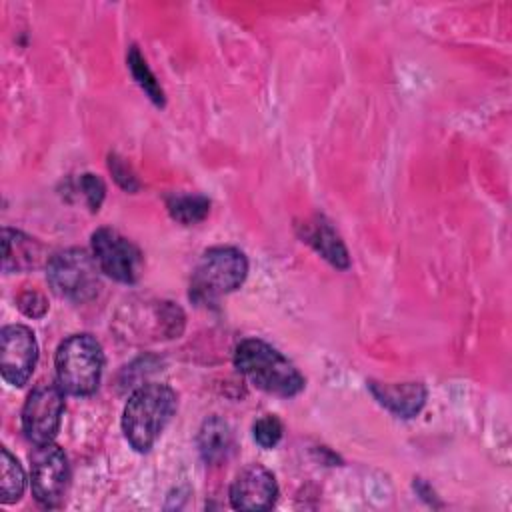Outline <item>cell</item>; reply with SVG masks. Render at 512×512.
Wrapping results in <instances>:
<instances>
[{
	"label": "cell",
	"mask_w": 512,
	"mask_h": 512,
	"mask_svg": "<svg viewBox=\"0 0 512 512\" xmlns=\"http://www.w3.org/2000/svg\"><path fill=\"white\" fill-rule=\"evenodd\" d=\"M178 406L176 392L158 382L138 386L122 412V432L136 452H148Z\"/></svg>",
	"instance_id": "1"
},
{
	"label": "cell",
	"mask_w": 512,
	"mask_h": 512,
	"mask_svg": "<svg viewBox=\"0 0 512 512\" xmlns=\"http://www.w3.org/2000/svg\"><path fill=\"white\" fill-rule=\"evenodd\" d=\"M234 366L256 388L274 396L290 398L300 394L306 386L298 368L260 338H246L236 346Z\"/></svg>",
	"instance_id": "2"
},
{
	"label": "cell",
	"mask_w": 512,
	"mask_h": 512,
	"mask_svg": "<svg viewBox=\"0 0 512 512\" xmlns=\"http://www.w3.org/2000/svg\"><path fill=\"white\" fill-rule=\"evenodd\" d=\"M248 274V260L234 246L208 248L190 278L188 296L200 306L218 302L222 296L240 288Z\"/></svg>",
	"instance_id": "3"
},
{
	"label": "cell",
	"mask_w": 512,
	"mask_h": 512,
	"mask_svg": "<svg viewBox=\"0 0 512 512\" xmlns=\"http://www.w3.org/2000/svg\"><path fill=\"white\" fill-rule=\"evenodd\" d=\"M60 388L72 396H90L98 390L104 352L92 334H72L60 342L54 358Z\"/></svg>",
	"instance_id": "4"
},
{
	"label": "cell",
	"mask_w": 512,
	"mask_h": 512,
	"mask_svg": "<svg viewBox=\"0 0 512 512\" xmlns=\"http://www.w3.org/2000/svg\"><path fill=\"white\" fill-rule=\"evenodd\" d=\"M100 266L82 248L56 252L46 262V278L52 290L72 302H88L100 292Z\"/></svg>",
	"instance_id": "5"
},
{
	"label": "cell",
	"mask_w": 512,
	"mask_h": 512,
	"mask_svg": "<svg viewBox=\"0 0 512 512\" xmlns=\"http://www.w3.org/2000/svg\"><path fill=\"white\" fill-rule=\"evenodd\" d=\"M64 414V390L54 382H40L28 394L22 408V430L36 446L56 438Z\"/></svg>",
	"instance_id": "6"
},
{
	"label": "cell",
	"mask_w": 512,
	"mask_h": 512,
	"mask_svg": "<svg viewBox=\"0 0 512 512\" xmlns=\"http://www.w3.org/2000/svg\"><path fill=\"white\" fill-rule=\"evenodd\" d=\"M90 246L100 270L110 278L124 284H132L140 278L144 266L142 252L118 230L108 226L98 228L90 238Z\"/></svg>",
	"instance_id": "7"
},
{
	"label": "cell",
	"mask_w": 512,
	"mask_h": 512,
	"mask_svg": "<svg viewBox=\"0 0 512 512\" xmlns=\"http://www.w3.org/2000/svg\"><path fill=\"white\" fill-rule=\"evenodd\" d=\"M30 462V486L36 502L46 508L60 506L70 480V466L64 450L54 442L40 444L30 456Z\"/></svg>",
	"instance_id": "8"
},
{
	"label": "cell",
	"mask_w": 512,
	"mask_h": 512,
	"mask_svg": "<svg viewBox=\"0 0 512 512\" xmlns=\"http://www.w3.org/2000/svg\"><path fill=\"white\" fill-rule=\"evenodd\" d=\"M38 344L34 332L24 324L4 326L0 332V372L12 386H24L34 372Z\"/></svg>",
	"instance_id": "9"
},
{
	"label": "cell",
	"mask_w": 512,
	"mask_h": 512,
	"mask_svg": "<svg viewBox=\"0 0 512 512\" xmlns=\"http://www.w3.org/2000/svg\"><path fill=\"white\" fill-rule=\"evenodd\" d=\"M276 498V478L260 464H250L240 470L230 486V504L236 510H268L274 506Z\"/></svg>",
	"instance_id": "10"
},
{
	"label": "cell",
	"mask_w": 512,
	"mask_h": 512,
	"mask_svg": "<svg viewBox=\"0 0 512 512\" xmlns=\"http://www.w3.org/2000/svg\"><path fill=\"white\" fill-rule=\"evenodd\" d=\"M2 246H4L2 270L6 274L28 272L50 260L42 242L14 228L2 230Z\"/></svg>",
	"instance_id": "11"
},
{
	"label": "cell",
	"mask_w": 512,
	"mask_h": 512,
	"mask_svg": "<svg viewBox=\"0 0 512 512\" xmlns=\"http://www.w3.org/2000/svg\"><path fill=\"white\" fill-rule=\"evenodd\" d=\"M368 388L372 396L378 400V404H382L398 418H414L426 402V388L422 382L384 384L370 380Z\"/></svg>",
	"instance_id": "12"
},
{
	"label": "cell",
	"mask_w": 512,
	"mask_h": 512,
	"mask_svg": "<svg viewBox=\"0 0 512 512\" xmlns=\"http://www.w3.org/2000/svg\"><path fill=\"white\" fill-rule=\"evenodd\" d=\"M296 228H298V236L304 242H308L332 266L342 270L350 266V256L344 242L340 240V236L324 216H314L310 220H304Z\"/></svg>",
	"instance_id": "13"
},
{
	"label": "cell",
	"mask_w": 512,
	"mask_h": 512,
	"mask_svg": "<svg viewBox=\"0 0 512 512\" xmlns=\"http://www.w3.org/2000/svg\"><path fill=\"white\" fill-rule=\"evenodd\" d=\"M234 448V434L226 420L210 416L198 432V450L206 464H220Z\"/></svg>",
	"instance_id": "14"
},
{
	"label": "cell",
	"mask_w": 512,
	"mask_h": 512,
	"mask_svg": "<svg viewBox=\"0 0 512 512\" xmlns=\"http://www.w3.org/2000/svg\"><path fill=\"white\" fill-rule=\"evenodd\" d=\"M170 216L186 226L202 222L210 212V200L202 194H170L166 198Z\"/></svg>",
	"instance_id": "15"
},
{
	"label": "cell",
	"mask_w": 512,
	"mask_h": 512,
	"mask_svg": "<svg viewBox=\"0 0 512 512\" xmlns=\"http://www.w3.org/2000/svg\"><path fill=\"white\" fill-rule=\"evenodd\" d=\"M2 462H0V502L2 504H14L22 498L26 488V474L20 466V462L8 452V448H2Z\"/></svg>",
	"instance_id": "16"
},
{
	"label": "cell",
	"mask_w": 512,
	"mask_h": 512,
	"mask_svg": "<svg viewBox=\"0 0 512 512\" xmlns=\"http://www.w3.org/2000/svg\"><path fill=\"white\" fill-rule=\"evenodd\" d=\"M126 62H128V68L134 76V80L138 82V86L146 92V96L156 104V106H164V90L160 88L156 76L152 74V70L148 68L144 56L140 54L138 46L132 44L128 48V54H126Z\"/></svg>",
	"instance_id": "17"
},
{
	"label": "cell",
	"mask_w": 512,
	"mask_h": 512,
	"mask_svg": "<svg viewBox=\"0 0 512 512\" xmlns=\"http://www.w3.org/2000/svg\"><path fill=\"white\" fill-rule=\"evenodd\" d=\"M72 192H78L84 198V202L88 204L90 212H98V208L102 206L104 194H106V186H104L102 178H98L96 174L86 172V174H80L74 180Z\"/></svg>",
	"instance_id": "18"
},
{
	"label": "cell",
	"mask_w": 512,
	"mask_h": 512,
	"mask_svg": "<svg viewBox=\"0 0 512 512\" xmlns=\"http://www.w3.org/2000/svg\"><path fill=\"white\" fill-rule=\"evenodd\" d=\"M252 436L262 448H274L282 438V422L274 414H264L254 422Z\"/></svg>",
	"instance_id": "19"
},
{
	"label": "cell",
	"mask_w": 512,
	"mask_h": 512,
	"mask_svg": "<svg viewBox=\"0 0 512 512\" xmlns=\"http://www.w3.org/2000/svg\"><path fill=\"white\" fill-rule=\"evenodd\" d=\"M108 168L116 180V184L120 188H124L126 192H136L140 188V182L136 178V174L132 172V168L126 164L124 158H120L118 154H110L108 156Z\"/></svg>",
	"instance_id": "20"
},
{
	"label": "cell",
	"mask_w": 512,
	"mask_h": 512,
	"mask_svg": "<svg viewBox=\"0 0 512 512\" xmlns=\"http://www.w3.org/2000/svg\"><path fill=\"white\" fill-rule=\"evenodd\" d=\"M18 302V308L30 316V318H42L46 312H48V302L44 298L42 292H38L36 288H26L18 294L16 298Z\"/></svg>",
	"instance_id": "21"
}]
</instances>
